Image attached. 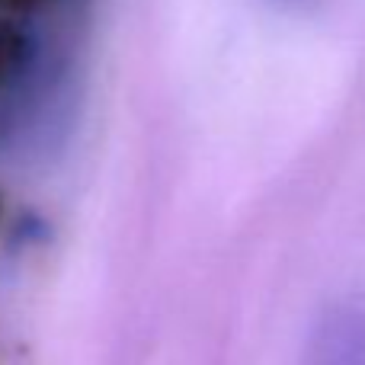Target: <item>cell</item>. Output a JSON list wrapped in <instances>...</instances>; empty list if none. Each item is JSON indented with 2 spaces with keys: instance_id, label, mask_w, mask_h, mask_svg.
I'll return each mask as SVG.
<instances>
[{
  "instance_id": "obj_1",
  "label": "cell",
  "mask_w": 365,
  "mask_h": 365,
  "mask_svg": "<svg viewBox=\"0 0 365 365\" xmlns=\"http://www.w3.org/2000/svg\"><path fill=\"white\" fill-rule=\"evenodd\" d=\"M13 4H19V6H42V4H48V0H13Z\"/></svg>"
}]
</instances>
